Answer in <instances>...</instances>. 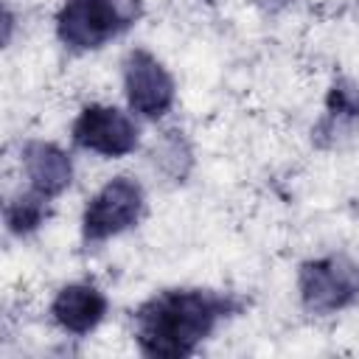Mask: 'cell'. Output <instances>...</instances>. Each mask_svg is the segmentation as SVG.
<instances>
[{
    "label": "cell",
    "mask_w": 359,
    "mask_h": 359,
    "mask_svg": "<svg viewBox=\"0 0 359 359\" xmlns=\"http://www.w3.org/2000/svg\"><path fill=\"white\" fill-rule=\"evenodd\" d=\"M244 300L213 289H165L149 297L135 311V337L146 356L180 359L230 314L241 311Z\"/></svg>",
    "instance_id": "cell-1"
},
{
    "label": "cell",
    "mask_w": 359,
    "mask_h": 359,
    "mask_svg": "<svg viewBox=\"0 0 359 359\" xmlns=\"http://www.w3.org/2000/svg\"><path fill=\"white\" fill-rule=\"evenodd\" d=\"M53 320L70 334H90L107 314V297L90 283H70L59 289L50 303Z\"/></svg>",
    "instance_id": "cell-8"
},
{
    "label": "cell",
    "mask_w": 359,
    "mask_h": 359,
    "mask_svg": "<svg viewBox=\"0 0 359 359\" xmlns=\"http://www.w3.org/2000/svg\"><path fill=\"white\" fill-rule=\"evenodd\" d=\"M73 140L76 146L95 154L123 157L137 146V126L126 112L115 107L90 104L73 121Z\"/></svg>",
    "instance_id": "cell-6"
},
{
    "label": "cell",
    "mask_w": 359,
    "mask_h": 359,
    "mask_svg": "<svg viewBox=\"0 0 359 359\" xmlns=\"http://www.w3.org/2000/svg\"><path fill=\"white\" fill-rule=\"evenodd\" d=\"M143 213V188L129 177L109 180L84 208L81 233L87 241H104L132 227Z\"/></svg>",
    "instance_id": "cell-4"
},
{
    "label": "cell",
    "mask_w": 359,
    "mask_h": 359,
    "mask_svg": "<svg viewBox=\"0 0 359 359\" xmlns=\"http://www.w3.org/2000/svg\"><path fill=\"white\" fill-rule=\"evenodd\" d=\"M297 289L311 314H334L359 300V261L345 252L306 261L297 272Z\"/></svg>",
    "instance_id": "cell-3"
},
{
    "label": "cell",
    "mask_w": 359,
    "mask_h": 359,
    "mask_svg": "<svg viewBox=\"0 0 359 359\" xmlns=\"http://www.w3.org/2000/svg\"><path fill=\"white\" fill-rule=\"evenodd\" d=\"M123 90L129 107L143 118H163L174 104V79L143 48L129 50L123 62Z\"/></svg>",
    "instance_id": "cell-5"
},
{
    "label": "cell",
    "mask_w": 359,
    "mask_h": 359,
    "mask_svg": "<svg viewBox=\"0 0 359 359\" xmlns=\"http://www.w3.org/2000/svg\"><path fill=\"white\" fill-rule=\"evenodd\" d=\"M45 216H48V196H42L36 191H28V194L11 199L8 208H6V224L17 236H25V233L36 230Z\"/></svg>",
    "instance_id": "cell-10"
},
{
    "label": "cell",
    "mask_w": 359,
    "mask_h": 359,
    "mask_svg": "<svg viewBox=\"0 0 359 359\" xmlns=\"http://www.w3.org/2000/svg\"><path fill=\"white\" fill-rule=\"evenodd\" d=\"M22 168L31 182V191L48 199L59 196L73 180L70 157L56 143H45V140H31L22 146Z\"/></svg>",
    "instance_id": "cell-7"
},
{
    "label": "cell",
    "mask_w": 359,
    "mask_h": 359,
    "mask_svg": "<svg viewBox=\"0 0 359 359\" xmlns=\"http://www.w3.org/2000/svg\"><path fill=\"white\" fill-rule=\"evenodd\" d=\"M356 121H359V95L345 84H334L328 93L325 115L314 129V140L320 146H331L342 135H348Z\"/></svg>",
    "instance_id": "cell-9"
},
{
    "label": "cell",
    "mask_w": 359,
    "mask_h": 359,
    "mask_svg": "<svg viewBox=\"0 0 359 359\" xmlns=\"http://www.w3.org/2000/svg\"><path fill=\"white\" fill-rule=\"evenodd\" d=\"M258 3H261L264 8H272V11H275V8H283V6L292 3V0H258Z\"/></svg>",
    "instance_id": "cell-11"
},
{
    "label": "cell",
    "mask_w": 359,
    "mask_h": 359,
    "mask_svg": "<svg viewBox=\"0 0 359 359\" xmlns=\"http://www.w3.org/2000/svg\"><path fill=\"white\" fill-rule=\"evenodd\" d=\"M140 17V0H65L56 34L70 50H95L121 36Z\"/></svg>",
    "instance_id": "cell-2"
}]
</instances>
